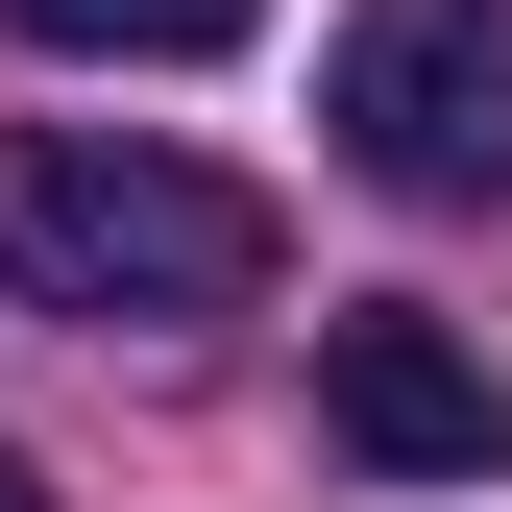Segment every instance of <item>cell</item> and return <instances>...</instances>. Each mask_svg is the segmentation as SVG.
Wrapping results in <instances>:
<instances>
[{"instance_id": "1", "label": "cell", "mask_w": 512, "mask_h": 512, "mask_svg": "<svg viewBox=\"0 0 512 512\" xmlns=\"http://www.w3.org/2000/svg\"><path fill=\"white\" fill-rule=\"evenodd\" d=\"M0 293L25 317H244L269 293V196L244 171H196V147H147V122H0Z\"/></svg>"}, {"instance_id": "2", "label": "cell", "mask_w": 512, "mask_h": 512, "mask_svg": "<svg viewBox=\"0 0 512 512\" xmlns=\"http://www.w3.org/2000/svg\"><path fill=\"white\" fill-rule=\"evenodd\" d=\"M317 122H342L366 196H415V220H512V0H342Z\"/></svg>"}, {"instance_id": "3", "label": "cell", "mask_w": 512, "mask_h": 512, "mask_svg": "<svg viewBox=\"0 0 512 512\" xmlns=\"http://www.w3.org/2000/svg\"><path fill=\"white\" fill-rule=\"evenodd\" d=\"M317 415H342L391 488H488L512 464V391L439 342V317H342V342H317Z\"/></svg>"}, {"instance_id": "4", "label": "cell", "mask_w": 512, "mask_h": 512, "mask_svg": "<svg viewBox=\"0 0 512 512\" xmlns=\"http://www.w3.org/2000/svg\"><path fill=\"white\" fill-rule=\"evenodd\" d=\"M25 49H74V74H196V49H244L269 0H0Z\"/></svg>"}, {"instance_id": "5", "label": "cell", "mask_w": 512, "mask_h": 512, "mask_svg": "<svg viewBox=\"0 0 512 512\" xmlns=\"http://www.w3.org/2000/svg\"><path fill=\"white\" fill-rule=\"evenodd\" d=\"M0 512H49V488H25V439H0Z\"/></svg>"}]
</instances>
